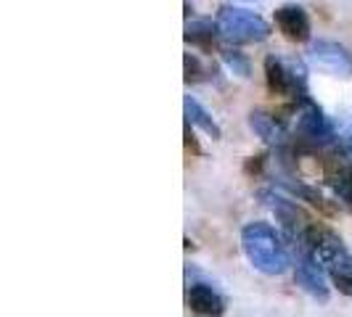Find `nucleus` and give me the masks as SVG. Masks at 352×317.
<instances>
[{
	"label": "nucleus",
	"instance_id": "1",
	"mask_svg": "<svg viewBox=\"0 0 352 317\" xmlns=\"http://www.w3.org/2000/svg\"><path fill=\"white\" fill-rule=\"evenodd\" d=\"M241 248L249 264L265 275H283L289 270V251L283 238L267 222H249L241 230Z\"/></svg>",
	"mask_w": 352,
	"mask_h": 317
},
{
	"label": "nucleus",
	"instance_id": "2",
	"mask_svg": "<svg viewBox=\"0 0 352 317\" xmlns=\"http://www.w3.org/2000/svg\"><path fill=\"white\" fill-rule=\"evenodd\" d=\"M220 32L230 43H239V45H247V43H263L270 37V24L263 16L252 14L247 8H233L226 5L220 8Z\"/></svg>",
	"mask_w": 352,
	"mask_h": 317
},
{
	"label": "nucleus",
	"instance_id": "3",
	"mask_svg": "<svg viewBox=\"0 0 352 317\" xmlns=\"http://www.w3.org/2000/svg\"><path fill=\"white\" fill-rule=\"evenodd\" d=\"M265 82L276 95H292L307 101V77L300 61H283L276 56L265 58Z\"/></svg>",
	"mask_w": 352,
	"mask_h": 317
},
{
	"label": "nucleus",
	"instance_id": "4",
	"mask_svg": "<svg viewBox=\"0 0 352 317\" xmlns=\"http://www.w3.org/2000/svg\"><path fill=\"white\" fill-rule=\"evenodd\" d=\"M320 259L310 248L297 246V270H294V278L305 294H310L313 299L326 301L329 299V285H326V275L320 270Z\"/></svg>",
	"mask_w": 352,
	"mask_h": 317
},
{
	"label": "nucleus",
	"instance_id": "5",
	"mask_svg": "<svg viewBox=\"0 0 352 317\" xmlns=\"http://www.w3.org/2000/svg\"><path fill=\"white\" fill-rule=\"evenodd\" d=\"M263 201L273 209V214L278 217V222H281L283 233L289 235V238H294V241H302V235H305V230L310 228V220H307V214L294 204V201H289V198H283V196L273 193V191H265L263 193Z\"/></svg>",
	"mask_w": 352,
	"mask_h": 317
},
{
	"label": "nucleus",
	"instance_id": "6",
	"mask_svg": "<svg viewBox=\"0 0 352 317\" xmlns=\"http://www.w3.org/2000/svg\"><path fill=\"white\" fill-rule=\"evenodd\" d=\"M297 132L302 135V141L313 143V145H329L334 141V124L329 122V117L313 101H305L302 106Z\"/></svg>",
	"mask_w": 352,
	"mask_h": 317
},
{
	"label": "nucleus",
	"instance_id": "7",
	"mask_svg": "<svg viewBox=\"0 0 352 317\" xmlns=\"http://www.w3.org/2000/svg\"><path fill=\"white\" fill-rule=\"evenodd\" d=\"M310 58L320 69L331 71L336 77H352V53L331 40H318L310 48Z\"/></svg>",
	"mask_w": 352,
	"mask_h": 317
},
{
	"label": "nucleus",
	"instance_id": "8",
	"mask_svg": "<svg viewBox=\"0 0 352 317\" xmlns=\"http://www.w3.org/2000/svg\"><path fill=\"white\" fill-rule=\"evenodd\" d=\"M276 27L281 30V35L292 43H307L310 40V19L302 5L286 3L281 8H276Z\"/></svg>",
	"mask_w": 352,
	"mask_h": 317
},
{
	"label": "nucleus",
	"instance_id": "9",
	"mask_svg": "<svg viewBox=\"0 0 352 317\" xmlns=\"http://www.w3.org/2000/svg\"><path fill=\"white\" fill-rule=\"evenodd\" d=\"M188 307L196 315L204 317H223L226 315V299L207 283H194L188 288Z\"/></svg>",
	"mask_w": 352,
	"mask_h": 317
},
{
	"label": "nucleus",
	"instance_id": "10",
	"mask_svg": "<svg viewBox=\"0 0 352 317\" xmlns=\"http://www.w3.org/2000/svg\"><path fill=\"white\" fill-rule=\"evenodd\" d=\"M249 127L257 132V138H263L267 145H281L286 141V127L281 119H276L267 111H252L249 114Z\"/></svg>",
	"mask_w": 352,
	"mask_h": 317
},
{
	"label": "nucleus",
	"instance_id": "11",
	"mask_svg": "<svg viewBox=\"0 0 352 317\" xmlns=\"http://www.w3.org/2000/svg\"><path fill=\"white\" fill-rule=\"evenodd\" d=\"M220 37H223L220 24H214L210 19H194L186 24V43H191L201 51H212Z\"/></svg>",
	"mask_w": 352,
	"mask_h": 317
},
{
	"label": "nucleus",
	"instance_id": "12",
	"mask_svg": "<svg viewBox=\"0 0 352 317\" xmlns=\"http://www.w3.org/2000/svg\"><path fill=\"white\" fill-rule=\"evenodd\" d=\"M183 108H186V122H188V124H196L199 130H204V132L210 135L212 141H220V138H223V130H220V124L212 119L210 111H207L204 106L199 104L196 98L186 95V101H183Z\"/></svg>",
	"mask_w": 352,
	"mask_h": 317
},
{
	"label": "nucleus",
	"instance_id": "13",
	"mask_svg": "<svg viewBox=\"0 0 352 317\" xmlns=\"http://www.w3.org/2000/svg\"><path fill=\"white\" fill-rule=\"evenodd\" d=\"M329 185L334 188V193L339 196L342 201L352 204V169H342L339 175H334L329 180Z\"/></svg>",
	"mask_w": 352,
	"mask_h": 317
},
{
	"label": "nucleus",
	"instance_id": "14",
	"mask_svg": "<svg viewBox=\"0 0 352 317\" xmlns=\"http://www.w3.org/2000/svg\"><path fill=\"white\" fill-rule=\"evenodd\" d=\"M223 61H226V67H228L233 74H239V77H249L252 74V67H249V58L244 53L239 51H223Z\"/></svg>",
	"mask_w": 352,
	"mask_h": 317
},
{
	"label": "nucleus",
	"instance_id": "15",
	"mask_svg": "<svg viewBox=\"0 0 352 317\" xmlns=\"http://www.w3.org/2000/svg\"><path fill=\"white\" fill-rule=\"evenodd\" d=\"M210 77V69L199 61L196 53H186V82H204Z\"/></svg>",
	"mask_w": 352,
	"mask_h": 317
},
{
	"label": "nucleus",
	"instance_id": "16",
	"mask_svg": "<svg viewBox=\"0 0 352 317\" xmlns=\"http://www.w3.org/2000/svg\"><path fill=\"white\" fill-rule=\"evenodd\" d=\"M339 148H342V154L352 161V127H347V130L339 135Z\"/></svg>",
	"mask_w": 352,
	"mask_h": 317
},
{
	"label": "nucleus",
	"instance_id": "17",
	"mask_svg": "<svg viewBox=\"0 0 352 317\" xmlns=\"http://www.w3.org/2000/svg\"><path fill=\"white\" fill-rule=\"evenodd\" d=\"M186 145H188V148H191V151H194V154H201V148H199V145H196L194 132H188V130H186Z\"/></svg>",
	"mask_w": 352,
	"mask_h": 317
}]
</instances>
